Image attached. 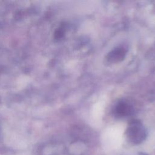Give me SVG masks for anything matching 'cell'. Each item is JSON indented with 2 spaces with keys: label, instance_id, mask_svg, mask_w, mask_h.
Masks as SVG:
<instances>
[{
  "label": "cell",
  "instance_id": "6da1fadb",
  "mask_svg": "<svg viewBox=\"0 0 155 155\" xmlns=\"http://www.w3.org/2000/svg\"><path fill=\"white\" fill-rule=\"evenodd\" d=\"M127 50L122 47H118L112 50L107 56V59L111 63H116L122 61L125 55Z\"/></svg>",
  "mask_w": 155,
  "mask_h": 155
},
{
  "label": "cell",
  "instance_id": "7a4b0ae2",
  "mask_svg": "<svg viewBox=\"0 0 155 155\" xmlns=\"http://www.w3.org/2000/svg\"><path fill=\"white\" fill-rule=\"evenodd\" d=\"M134 109L133 106L125 101L119 102L115 107V112L117 114L125 116L133 113Z\"/></svg>",
  "mask_w": 155,
  "mask_h": 155
}]
</instances>
